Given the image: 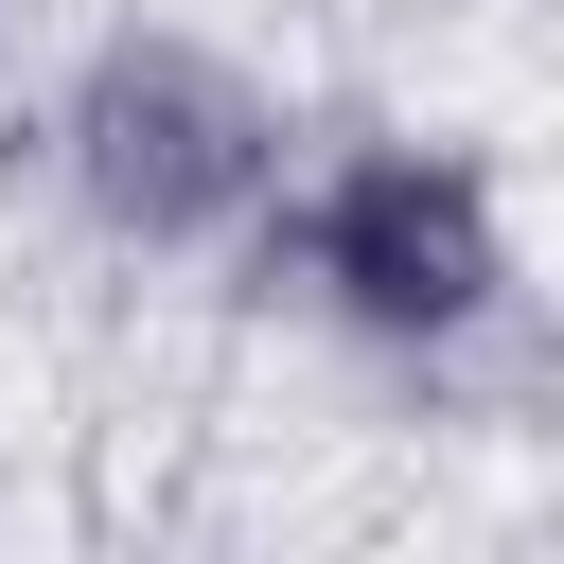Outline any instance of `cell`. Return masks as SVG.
Listing matches in <instances>:
<instances>
[{"label":"cell","mask_w":564,"mask_h":564,"mask_svg":"<svg viewBox=\"0 0 564 564\" xmlns=\"http://www.w3.org/2000/svg\"><path fill=\"white\" fill-rule=\"evenodd\" d=\"M35 159H53V194H70L88 247H123V264H212V247L264 229V194H282V159H300V106H282V70L229 53L212 18H106V35L70 53V88H53Z\"/></svg>","instance_id":"6da1fadb"},{"label":"cell","mask_w":564,"mask_h":564,"mask_svg":"<svg viewBox=\"0 0 564 564\" xmlns=\"http://www.w3.org/2000/svg\"><path fill=\"white\" fill-rule=\"evenodd\" d=\"M300 264V300L370 352H458L511 317V194L476 141H335V159H282L264 229Z\"/></svg>","instance_id":"7a4b0ae2"},{"label":"cell","mask_w":564,"mask_h":564,"mask_svg":"<svg viewBox=\"0 0 564 564\" xmlns=\"http://www.w3.org/2000/svg\"><path fill=\"white\" fill-rule=\"evenodd\" d=\"M0 70H18V0H0Z\"/></svg>","instance_id":"3957f363"}]
</instances>
